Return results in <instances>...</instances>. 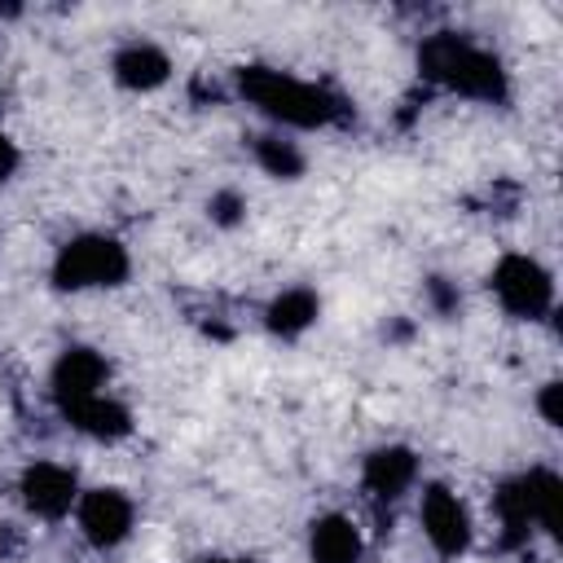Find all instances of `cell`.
<instances>
[{
	"label": "cell",
	"instance_id": "cell-6",
	"mask_svg": "<svg viewBox=\"0 0 563 563\" xmlns=\"http://www.w3.org/2000/svg\"><path fill=\"white\" fill-rule=\"evenodd\" d=\"M422 528L431 537V545L444 554V559H457L466 545H471V515L466 506L449 493V488H427L422 493Z\"/></svg>",
	"mask_w": 563,
	"mask_h": 563
},
{
	"label": "cell",
	"instance_id": "cell-14",
	"mask_svg": "<svg viewBox=\"0 0 563 563\" xmlns=\"http://www.w3.org/2000/svg\"><path fill=\"white\" fill-rule=\"evenodd\" d=\"M312 321H317V295H312V290H286V295H277L273 308H268V325H273L277 334H286V339L303 334Z\"/></svg>",
	"mask_w": 563,
	"mask_h": 563
},
{
	"label": "cell",
	"instance_id": "cell-5",
	"mask_svg": "<svg viewBox=\"0 0 563 563\" xmlns=\"http://www.w3.org/2000/svg\"><path fill=\"white\" fill-rule=\"evenodd\" d=\"M493 290H497V299L506 303V312H515V317H541L545 308H550V299H554V286H550V273L537 264V260H528V255H506L501 264H497V273H493Z\"/></svg>",
	"mask_w": 563,
	"mask_h": 563
},
{
	"label": "cell",
	"instance_id": "cell-2",
	"mask_svg": "<svg viewBox=\"0 0 563 563\" xmlns=\"http://www.w3.org/2000/svg\"><path fill=\"white\" fill-rule=\"evenodd\" d=\"M418 62H422V70L435 84H444V88H453L462 97H479V101H501L506 97V70H501V62L493 53L475 48L462 35H449V31L444 35H431L422 44Z\"/></svg>",
	"mask_w": 563,
	"mask_h": 563
},
{
	"label": "cell",
	"instance_id": "cell-19",
	"mask_svg": "<svg viewBox=\"0 0 563 563\" xmlns=\"http://www.w3.org/2000/svg\"><path fill=\"white\" fill-rule=\"evenodd\" d=\"M202 563H246V559H202Z\"/></svg>",
	"mask_w": 563,
	"mask_h": 563
},
{
	"label": "cell",
	"instance_id": "cell-9",
	"mask_svg": "<svg viewBox=\"0 0 563 563\" xmlns=\"http://www.w3.org/2000/svg\"><path fill=\"white\" fill-rule=\"evenodd\" d=\"M413 475H418V462H413V453L400 449V444L374 449V453L365 457V488H369V497H378V501H396V497L413 484Z\"/></svg>",
	"mask_w": 563,
	"mask_h": 563
},
{
	"label": "cell",
	"instance_id": "cell-18",
	"mask_svg": "<svg viewBox=\"0 0 563 563\" xmlns=\"http://www.w3.org/2000/svg\"><path fill=\"white\" fill-rule=\"evenodd\" d=\"M13 167H18V150H13V141L0 132V180H9Z\"/></svg>",
	"mask_w": 563,
	"mask_h": 563
},
{
	"label": "cell",
	"instance_id": "cell-8",
	"mask_svg": "<svg viewBox=\"0 0 563 563\" xmlns=\"http://www.w3.org/2000/svg\"><path fill=\"white\" fill-rule=\"evenodd\" d=\"M22 501H26V510H35L44 519H62L75 501V475L57 462H35L22 475Z\"/></svg>",
	"mask_w": 563,
	"mask_h": 563
},
{
	"label": "cell",
	"instance_id": "cell-15",
	"mask_svg": "<svg viewBox=\"0 0 563 563\" xmlns=\"http://www.w3.org/2000/svg\"><path fill=\"white\" fill-rule=\"evenodd\" d=\"M255 154H260V163H264L273 176H282V180H290V176H299V172H303L299 150H295L290 141H282V136H264V141L255 145Z\"/></svg>",
	"mask_w": 563,
	"mask_h": 563
},
{
	"label": "cell",
	"instance_id": "cell-1",
	"mask_svg": "<svg viewBox=\"0 0 563 563\" xmlns=\"http://www.w3.org/2000/svg\"><path fill=\"white\" fill-rule=\"evenodd\" d=\"M238 84H242V97H251L268 119H282L290 128H321V123L343 114L334 92H325L317 84H303L295 75L268 70V66H246L238 75Z\"/></svg>",
	"mask_w": 563,
	"mask_h": 563
},
{
	"label": "cell",
	"instance_id": "cell-11",
	"mask_svg": "<svg viewBox=\"0 0 563 563\" xmlns=\"http://www.w3.org/2000/svg\"><path fill=\"white\" fill-rule=\"evenodd\" d=\"M62 413H66L70 427H79L84 435H97V440H119V435H128V427H132L128 409H123L119 400L101 396V391H97V396H84V400H66Z\"/></svg>",
	"mask_w": 563,
	"mask_h": 563
},
{
	"label": "cell",
	"instance_id": "cell-7",
	"mask_svg": "<svg viewBox=\"0 0 563 563\" xmlns=\"http://www.w3.org/2000/svg\"><path fill=\"white\" fill-rule=\"evenodd\" d=\"M79 528L92 545H119L132 532V501L114 488H92L79 497Z\"/></svg>",
	"mask_w": 563,
	"mask_h": 563
},
{
	"label": "cell",
	"instance_id": "cell-4",
	"mask_svg": "<svg viewBox=\"0 0 563 563\" xmlns=\"http://www.w3.org/2000/svg\"><path fill=\"white\" fill-rule=\"evenodd\" d=\"M559 497H563V484L554 471H528L510 484H501L497 493V515H501V528H506V541H519L528 537V523H541V528H559Z\"/></svg>",
	"mask_w": 563,
	"mask_h": 563
},
{
	"label": "cell",
	"instance_id": "cell-10",
	"mask_svg": "<svg viewBox=\"0 0 563 563\" xmlns=\"http://www.w3.org/2000/svg\"><path fill=\"white\" fill-rule=\"evenodd\" d=\"M101 383H106V361H101L92 347H70V352H62V361H57V369H53L57 405L97 396Z\"/></svg>",
	"mask_w": 563,
	"mask_h": 563
},
{
	"label": "cell",
	"instance_id": "cell-12",
	"mask_svg": "<svg viewBox=\"0 0 563 563\" xmlns=\"http://www.w3.org/2000/svg\"><path fill=\"white\" fill-rule=\"evenodd\" d=\"M167 70H172V62H167V53L154 48V44H128V48L114 57V79H119L123 88H132V92L158 88V84L167 79Z\"/></svg>",
	"mask_w": 563,
	"mask_h": 563
},
{
	"label": "cell",
	"instance_id": "cell-13",
	"mask_svg": "<svg viewBox=\"0 0 563 563\" xmlns=\"http://www.w3.org/2000/svg\"><path fill=\"white\" fill-rule=\"evenodd\" d=\"M312 563H356L361 559V532L343 515H325L312 523Z\"/></svg>",
	"mask_w": 563,
	"mask_h": 563
},
{
	"label": "cell",
	"instance_id": "cell-3",
	"mask_svg": "<svg viewBox=\"0 0 563 563\" xmlns=\"http://www.w3.org/2000/svg\"><path fill=\"white\" fill-rule=\"evenodd\" d=\"M128 277V251L114 238L84 233L57 251L53 282L62 290H92V286H119Z\"/></svg>",
	"mask_w": 563,
	"mask_h": 563
},
{
	"label": "cell",
	"instance_id": "cell-16",
	"mask_svg": "<svg viewBox=\"0 0 563 563\" xmlns=\"http://www.w3.org/2000/svg\"><path fill=\"white\" fill-rule=\"evenodd\" d=\"M559 391H563L559 383H550V387L541 391V413H545V422H550V427H559V422H563V409H559Z\"/></svg>",
	"mask_w": 563,
	"mask_h": 563
},
{
	"label": "cell",
	"instance_id": "cell-17",
	"mask_svg": "<svg viewBox=\"0 0 563 563\" xmlns=\"http://www.w3.org/2000/svg\"><path fill=\"white\" fill-rule=\"evenodd\" d=\"M211 216H216L220 224H233V220H238V198H233V194L211 198Z\"/></svg>",
	"mask_w": 563,
	"mask_h": 563
}]
</instances>
